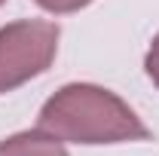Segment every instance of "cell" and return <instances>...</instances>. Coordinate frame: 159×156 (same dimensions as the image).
Returning <instances> with one entry per match:
<instances>
[{
	"label": "cell",
	"mask_w": 159,
	"mask_h": 156,
	"mask_svg": "<svg viewBox=\"0 0 159 156\" xmlns=\"http://www.w3.org/2000/svg\"><path fill=\"white\" fill-rule=\"evenodd\" d=\"M40 129L70 144H122L150 138V129L122 98L92 83L58 89L40 110Z\"/></svg>",
	"instance_id": "6da1fadb"
},
{
	"label": "cell",
	"mask_w": 159,
	"mask_h": 156,
	"mask_svg": "<svg viewBox=\"0 0 159 156\" xmlns=\"http://www.w3.org/2000/svg\"><path fill=\"white\" fill-rule=\"evenodd\" d=\"M58 25L25 19L0 28V95L40 77L58 52Z\"/></svg>",
	"instance_id": "7a4b0ae2"
},
{
	"label": "cell",
	"mask_w": 159,
	"mask_h": 156,
	"mask_svg": "<svg viewBox=\"0 0 159 156\" xmlns=\"http://www.w3.org/2000/svg\"><path fill=\"white\" fill-rule=\"evenodd\" d=\"M0 156H67V150L55 135L34 129L0 141Z\"/></svg>",
	"instance_id": "3957f363"
},
{
	"label": "cell",
	"mask_w": 159,
	"mask_h": 156,
	"mask_svg": "<svg viewBox=\"0 0 159 156\" xmlns=\"http://www.w3.org/2000/svg\"><path fill=\"white\" fill-rule=\"evenodd\" d=\"M37 6H43L46 12H55V16H64V12H77L83 6H89L92 0H34Z\"/></svg>",
	"instance_id": "277c9868"
},
{
	"label": "cell",
	"mask_w": 159,
	"mask_h": 156,
	"mask_svg": "<svg viewBox=\"0 0 159 156\" xmlns=\"http://www.w3.org/2000/svg\"><path fill=\"white\" fill-rule=\"evenodd\" d=\"M144 67H147V77L159 86V34L153 37V43H150V52H147V58H144Z\"/></svg>",
	"instance_id": "5b68a950"
},
{
	"label": "cell",
	"mask_w": 159,
	"mask_h": 156,
	"mask_svg": "<svg viewBox=\"0 0 159 156\" xmlns=\"http://www.w3.org/2000/svg\"><path fill=\"white\" fill-rule=\"evenodd\" d=\"M0 3H3V0H0Z\"/></svg>",
	"instance_id": "8992f818"
}]
</instances>
